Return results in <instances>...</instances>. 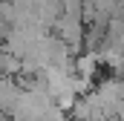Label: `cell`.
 Returning <instances> with one entry per match:
<instances>
[{
	"label": "cell",
	"mask_w": 124,
	"mask_h": 121,
	"mask_svg": "<svg viewBox=\"0 0 124 121\" xmlns=\"http://www.w3.org/2000/svg\"><path fill=\"white\" fill-rule=\"evenodd\" d=\"M63 15H69V17H84V0H63Z\"/></svg>",
	"instance_id": "3"
},
{
	"label": "cell",
	"mask_w": 124,
	"mask_h": 121,
	"mask_svg": "<svg viewBox=\"0 0 124 121\" xmlns=\"http://www.w3.org/2000/svg\"><path fill=\"white\" fill-rule=\"evenodd\" d=\"M98 66H101V55L98 52H81L75 58V75L78 78H87V81H95Z\"/></svg>",
	"instance_id": "2"
},
{
	"label": "cell",
	"mask_w": 124,
	"mask_h": 121,
	"mask_svg": "<svg viewBox=\"0 0 124 121\" xmlns=\"http://www.w3.org/2000/svg\"><path fill=\"white\" fill-rule=\"evenodd\" d=\"M113 121H124V115H121V118H113Z\"/></svg>",
	"instance_id": "4"
},
{
	"label": "cell",
	"mask_w": 124,
	"mask_h": 121,
	"mask_svg": "<svg viewBox=\"0 0 124 121\" xmlns=\"http://www.w3.org/2000/svg\"><path fill=\"white\" fill-rule=\"evenodd\" d=\"M20 95H23V90H20V84H17L15 78H0V113H3L6 118H12V113H15Z\"/></svg>",
	"instance_id": "1"
}]
</instances>
